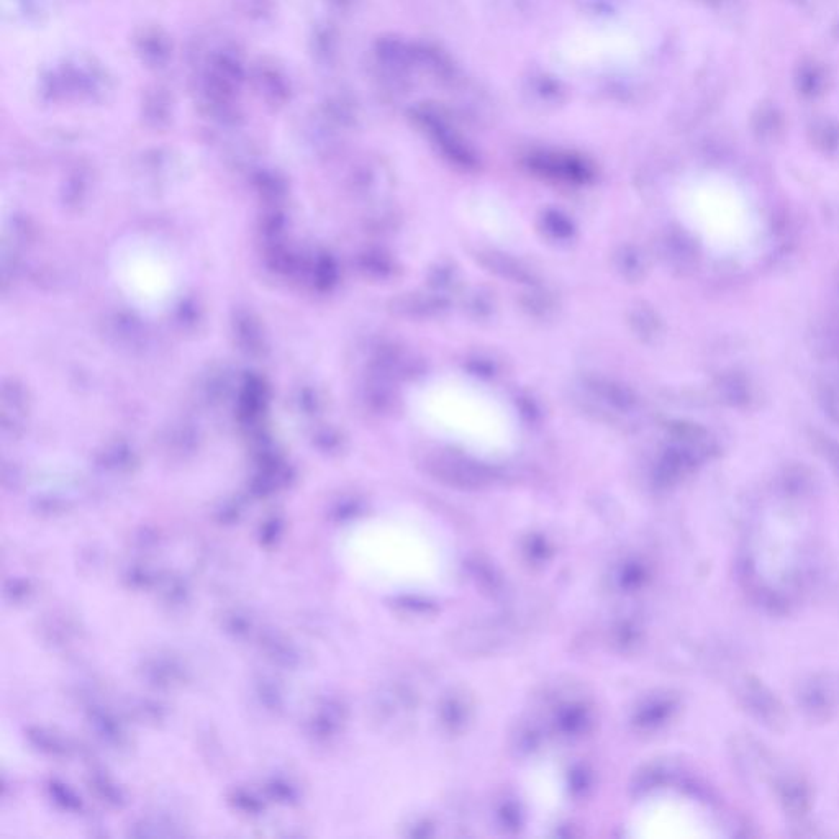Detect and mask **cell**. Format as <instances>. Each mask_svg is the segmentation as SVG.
<instances>
[{
  "mask_svg": "<svg viewBox=\"0 0 839 839\" xmlns=\"http://www.w3.org/2000/svg\"><path fill=\"white\" fill-rule=\"evenodd\" d=\"M413 59H415V69H420L430 78L438 79L445 84H453L458 74L453 59L449 58L438 46L428 45V43L413 45Z\"/></svg>",
  "mask_w": 839,
  "mask_h": 839,
  "instance_id": "cell-5",
  "label": "cell"
},
{
  "mask_svg": "<svg viewBox=\"0 0 839 839\" xmlns=\"http://www.w3.org/2000/svg\"><path fill=\"white\" fill-rule=\"evenodd\" d=\"M140 53L145 58L146 63L153 64V66H161V64L168 61L169 53H171L168 38L163 37L156 30L146 32L140 38Z\"/></svg>",
  "mask_w": 839,
  "mask_h": 839,
  "instance_id": "cell-8",
  "label": "cell"
},
{
  "mask_svg": "<svg viewBox=\"0 0 839 839\" xmlns=\"http://www.w3.org/2000/svg\"><path fill=\"white\" fill-rule=\"evenodd\" d=\"M413 120L451 163L458 164L464 169L476 168V153L463 138L459 137L453 125L448 122V118L441 114L440 109H436L433 105H422L415 109Z\"/></svg>",
  "mask_w": 839,
  "mask_h": 839,
  "instance_id": "cell-2",
  "label": "cell"
},
{
  "mask_svg": "<svg viewBox=\"0 0 839 839\" xmlns=\"http://www.w3.org/2000/svg\"><path fill=\"white\" fill-rule=\"evenodd\" d=\"M782 122L781 118L777 117L776 112L772 109L764 110L758 118H756V133L758 137L764 141L776 140L777 135L781 133Z\"/></svg>",
  "mask_w": 839,
  "mask_h": 839,
  "instance_id": "cell-11",
  "label": "cell"
},
{
  "mask_svg": "<svg viewBox=\"0 0 839 839\" xmlns=\"http://www.w3.org/2000/svg\"><path fill=\"white\" fill-rule=\"evenodd\" d=\"M112 259L118 287L140 309H161L181 284L176 256L164 243L151 238L132 236L122 241Z\"/></svg>",
  "mask_w": 839,
  "mask_h": 839,
  "instance_id": "cell-1",
  "label": "cell"
},
{
  "mask_svg": "<svg viewBox=\"0 0 839 839\" xmlns=\"http://www.w3.org/2000/svg\"><path fill=\"white\" fill-rule=\"evenodd\" d=\"M820 402L825 412L830 415L831 420L839 423V389L836 386H823L820 394Z\"/></svg>",
  "mask_w": 839,
  "mask_h": 839,
  "instance_id": "cell-13",
  "label": "cell"
},
{
  "mask_svg": "<svg viewBox=\"0 0 839 839\" xmlns=\"http://www.w3.org/2000/svg\"><path fill=\"white\" fill-rule=\"evenodd\" d=\"M812 138L817 148L825 151V153H831V151L838 150L839 128L831 122L817 123L812 130Z\"/></svg>",
  "mask_w": 839,
  "mask_h": 839,
  "instance_id": "cell-9",
  "label": "cell"
},
{
  "mask_svg": "<svg viewBox=\"0 0 839 839\" xmlns=\"http://www.w3.org/2000/svg\"><path fill=\"white\" fill-rule=\"evenodd\" d=\"M523 94L528 102L538 109H554L566 99V91L561 81L546 73L531 74L525 81Z\"/></svg>",
  "mask_w": 839,
  "mask_h": 839,
  "instance_id": "cell-6",
  "label": "cell"
},
{
  "mask_svg": "<svg viewBox=\"0 0 839 839\" xmlns=\"http://www.w3.org/2000/svg\"><path fill=\"white\" fill-rule=\"evenodd\" d=\"M528 168L549 179L567 182H587L594 177V169L584 159L566 153L538 151L528 156Z\"/></svg>",
  "mask_w": 839,
  "mask_h": 839,
  "instance_id": "cell-4",
  "label": "cell"
},
{
  "mask_svg": "<svg viewBox=\"0 0 839 839\" xmlns=\"http://www.w3.org/2000/svg\"><path fill=\"white\" fill-rule=\"evenodd\" d=\"M374 64L377 74L389 87H404L415 71L413 45L400 38L386 37L374 46Z\"/></svg>",
  "mask_w": 839,
  "mask_h": 839,
  "instance_id": "cell-3",
  "label": "cell"
},
{
  "mask_svg": "<svg viewBox=\"0 0 839 839\" xmlns=\"http://www.w3.org/2000/svg\"><path fill=\"white\" fill-rule=\"evenodd\" d=\"M315 43H317V56L323 61L330 63L333 58H336V51H338V37L333 32L332 28L325 27L315 35Z\"/></svg>",
  "mask_w": 839,
  "mask_h": 839,
  "instance_id": "cell-12",
  "label": "cell"
},
{
  "mask_svg": "<svg viewBox=\"0 0 839 839\" xmlns=\"http://www.w3.org/2000/svg\"><path fill=\"white\" fill-rule=\"evenodd\" d=\"M259 84H261V94L264 96L271 97L274 102H282V100H286L287 97V84L284 79L279 78V74L276 71H263V73L259 74L258 76Z\"/></svg>",
  "mask_w": 839,
  "mask_h": 839,
  "instance_id": "cell-10",
  "label": "cell"
},
{
  "mask_svg": "<svg viewBox=\"0 0 839 839\" xmlns=\"http://www.w3.org/2000/svg\"><path fill=\"white\" fill-rule=\"evenodd\" d=\"M328 2L332 4L333 9L340 10V12H348V10L353 9L354 4L358 0H328Z\"/></svg>",
  "mask_w": 839,
  "mask_h": 839,
  "instance_id": "cell-15",
  "label": "cell"
},
{
  "mask_svg": "<svg viewBox=\"0 0 839 839\" xmlns=\"http://www.w3.org/2000/svg\"><path fill=\"white\" fill-rule=\"evenodd\" d=\"M800 82H802V89L805 91V94H815L820 89L821 84H823V76L818 73L817 68H810L808 69V73L803 74L802 78H800Z\"/></svg>",
  "mask_w": 839,
  "mask_h": 839,
  "instance_id": "cell-14",
  "label": "cell"
},
{
  "mask_svg": "<svg viewBox=\"0 0 839 839\" xmlns=\"http://www.w3.org/2000/svg\"><path fill=\"white\" fill-rule=\"evenodd\" d=\"M718 392L725 404L731 407H744L751 399L748 382L740 374H728L718 382Z\"/></svg>",
  "mask_w": 839,
  "mask_h": 839,
  "instance_id": "cell-7",
  "label": "cell"
}]
</instances>
